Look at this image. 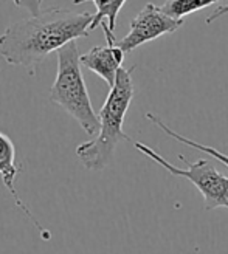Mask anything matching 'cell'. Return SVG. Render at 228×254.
<instances>
[{"label":"cell","mask_w":228,"mask_h":254,"mask_svg":"<svg viewBox=\"0 0 228 254\" xmlns=\"http://www.w3.org/2000/svg\"><path fill=\"white\" fill-rule=\"evenodd\" d=\"M93 16L66 8H50L37 16L11 23L0 36V56L11 65L36 73L37 65L53 52L90 33Z\"/></svg>","instance_id":"6da1fadb"},{"label":"cell","mask_w":228,"mask_h":254,"mask_svg":"<svg viewBox=\"0 0 228 254\" xmlns=\"http://www.w3.org/2000/svg\"><path fill=\"white\" fill-rule=\"evenodd\" d=\"M134 70L135 67L118 71L117 81L98 113V135L92 141H85L76 147V157L88 171H104L115 155L118 144L131 141V138L123 132V124L134 99Z\"/></svg>","instance_id":"7a4b0ae2"},{"label":"cell","mask_w":228,"mask_h":254,"mask_svg":"<svg viewBox=\"0 0 228 254\" xmlns=\"http://www.w3.org/2000/svg\"><path fill=\"white\" fill-rule=\"evenodd\" d=\"M50 101L78 123L82 130L93 136L99 132V120L92 107L84 76L78 44L70 42L58 52V73L50 88Z\"/></svg>","instance_id":"3957f363"},{"label":"cell","mask_w":228,"mask_h":254,"mask_svg":"<svg viewBox=\"0 0 228 254\" xmlns=\"http://www.w3.org/2000/svg\"><path fill=\"white\" fill-rule=\"evenodd\" d=\"M134 146L140 154L160 164L171 175L191 182L202 194V197H204L207 211L228 208V177L222 175L208 160L200 158L197 161H188L183 155H180L179 158L186 164V168H177L175 164H172L166 158H163L152 147L138 141H135Z\"/></svg>","instance_id":"277c9868"},{"label":"cell","mask_w":228,"mask_h":254,"mask_svg":"<svg viewBox=\"0 0 228 254\" xmlns=\"http://www.w3.org/2000/svg\"><path fill=\"white\" fill-rule=\"evenodd\" d=\"M182 27L183 20H175L164 14L160 6L146 3L145 8L131 20L129 33L115 44L124 53H131L143 44L155 41L164 34L175 33Z\"/></svg>","instance_id":"5b68a950"},{"label":"cell","mask_w":228,"mask_h":254,"mask_svg":"<svg viewBox=\"0 0 228 254\" xmlns=\"http://www.w3.org/2000/svg\"><path fill=\"white\" fill-rule=\"evenodd\" d=\"M22 169L19 168V164L16 161V147H14V143H12V139L3 133L0 132V177H2V183L3 186L6 188V190L11 194V197L14 198V203L19 209L23 211V214L27 215V217L31 220V223L37 228V231H39L41 237L48 242L50 239H52V233L37 222V219L33 215V212L28 209V206L25 205L22 201V198L19 197L17 194V189H16V179L17 175Z\"/></svg>","instance_id":"8992f818"},{"label":"cell","mask_w":228,"mask_h":254,"mask_svg":"<svg viewBox=\"0 0 228 254\" xmlns=\"http://www.w3.org/2000/svg\"><path fill=\"white\" fill-rule=\"evenodd\" d=\"M124 55L126 53L117 47V44L96 45L87 53L81 55V65L98 74L109 85V88H112L117 81L118 71L123 68L121 64L124 61Z\"/></svg>","instance_id":"52a82bcc"},{"label":"cell","mask_w":228,"mask_h":254,"mask_svg":"<svg viewBox=\"0 0 228 254\" xmlns=\"http://www.w3.org/2000/svg\"><path fill=\"white\" fill-rule=\"evenodd\" d=\"M84 2H92L96 8L93 22L90 25V31H93L96 27H103L107 44L113 45L117 42L115 34H113L117 27V17L123 5L126 3V0H73L75 5H79Z\"/></svg>","instance_id":"ba28073f"},{"label":"cell","mask_w":228,"mask_h":254,"mask_svg":"<svg viewBox=\"0 0 228 254\" xmlns=\"http://www.w3.org/2000/svg\"><path fill=\"white\" fill-rule=\"evenodd\" d=\"M145 117H146V120H148V121H151L152 124H155L157 127H160V129H161L164 133H166L169 138L175 139V141H179V143H182V144H185V146H188V147L197 149V150H200V152H204V154L211 155L213 158H216L218 161H221L222 164H225V166L228 168V155H227V154H222V152H219L218 149H214V147H211V146L200 144V143L193 141V139H189V138H186V136H183V135H180V133H177L175 130H172V129H171V127H169L168 124H164V123H163V120H161L158 115H155V113L148 112Z\"/></svg>","instance_id":"9c48e42d"},{"label":"cell","mask_w":228,"mask_h":254,"mask_svg":"<svg viewBox=\"0 0 228 254\" xmlns=\"http://www.w3.org/2000/svg\"><path fill=\"white\" fill-rule=\"evenodd\" d=\"M218 2L219 0H166L160 8L166 16L175 20H183L193 12L208 8Z\"/></svg>","instance_id":"30bf717a"},{"label":"cell","mask_w":228,"mask_h":254,"mask_svg":"<svg viewBox=\"0 0 228 254\" xmlns=\"http://www.w3.org/2000/svg\"><path fill=\"white\" fill-rule=\"evenodd\" d=\"M14 5L20 9L30 12V16H37L42 12V2L44 0H12Z\"/></svg>","instance_id":"8fae6325"},{"label":"cell","mask_w":228,"mask_h":254,"mask_svg":"<svg viewBox=\"0 0 228 254\" xmlns=\"http://www.w3.org/2000/svg\"><path fill=\"white\" fill-rule=\"evenodd\" d=\"M228 12V5H224V6H219L218 9H214V12L211 16H208L207 17V25H211L214 20H218L219 17H222V16H225Z\"/></svg>","instance_id":"7c38bea8"},{"label":"cell","mask_w":228,"mask_h":254,"mask_svg":"<svg viewBox=\"0 0 228 254\" xmlns=\"http://www.w3.org/2000/svg\"><path fill=\"white\" fill-rule=\"evenodd\" d=\"M227 2H228V0H227ZM227 5H228V3H227Z\"/></svg>","instance_id":"4fadbf2b"}]
</instances>
